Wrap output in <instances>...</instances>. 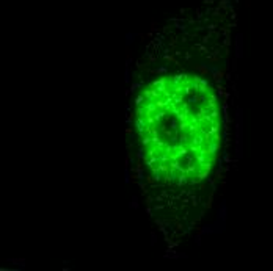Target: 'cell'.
<instances>
[{
  "instance_id": "4",
  "label": "cell",
  "mask_w": 273,
  "mask_h": 271,
  "mask_svg": "<svg viewBox=\"0 0 273 271\" xmlns=\"http://www.w3.org/2000/svg\"><path fill=\"white\" fill-rule=\"evenodd\" d=\"M167 113H168V111H167L165 108H159V110H157V111H155V113H154L155 122H157V124H160V122L163 121V119H165V115H167Z\"/></svg>"
},
{
  "instance_id": "16",
  "label": "cell",
  "mask_w": 273,
  "mask_h": 271,
  "mask_svg": "<svg viewBox=\"0 0 273 271\" xmlns=\"http://www.w3.org/2000/svg\"><path fill=\"white\" fill-rule=\"evenodd\" d=\"M223 77H224V71H218V72L214 74V80H215L217 83H220Z\"/></svg>"
},
{
  "instance_id": "17",
  "label": "cell",
  "mask_w": 273,
  "mask_h": 271,
  "mask_svg": "<svg viewBox=\"0 0 273 271\" xmlns=\"http://www.w3.org/2000/svg\"><path fill=\"white\" fill-rule=\"evenodd\" d=\"M179 107H181V111H184V113H187V115H192L190 107H189V102H184L182 105H179Z\"/></svg>"
},
{
  "instance_id": "10",
  "label": "cell",
  "mask_w": 273,
  "mask_h": 271,
  "mask_svg": "<svg viewBox=\"0 0 273 271\" xmlns=\"http://www.w3.org/2000/svg\"><path fill=\"white\" fill-rule=\"evenodd\" d=\"M157 168H159L163 174H165V176H167V174H170V163H157Z\"/></svg>"
},
{
  "instance_id": "23",
  "label": "cell",
  "mask_w": 273,
  "mask_h": 271,
  "mask_svg": "<svg viewBox=\"0 0 273 271\" xmlns=\"http://www.w3.org/2000/svg\"><path fill=\"white\" fill-rule=\"evenodd\" d=\"M210 115H212V118H214V119H218V116H220V115H218V108L212 110V111H210Z\"/></svg>"
},
{
  "instance_id": "12",
  "label": "cell",
  "mask_w": 273,
  "mask_h": 271,
  "mask_svg": "<svg viewBox=\"0 0 273 271\" xmlns=\"http://www.w3.org/2000/svg\"><path fill=\"white\" fill-rule=\"evenodd\" d=\"M141 144H143V146H151V144H152V138H151V135H148V133H146V135H143V137H141Z\"/></svg>"
},
{
  "instance_id": "26",
  "label": "cell",
  "mask_w": 273,
  "mask_h": 271,
  "mask_svg": "<svg viewBox=\"0 0 273 271\" xmlns=\"http://www.w3.org/2000/svg\"><path fill=\"white\" fill-rule=\"evenodd\" d=\"M165 58H167V60H170V61H174V58H173V57H171V55H167V57H165Z\"/></svg>"
},
{
  "instance_id": "18",
  "label": "cell",
  "mask_w": 273,
  "mask_h": 271,
  "mask_svg": "<svg viewBox=\"0 0 273 271\" xmlns=\"http://www.w3.org/2000/svg\"><path fill=\"white\" fill-rule=\"evenodd\" d=\"M167 144H168V143H165V141H163V140H159V141H157V143H155V144H154V146H155V147H157L159 150H163V149H165V146H167Z\"/></svg>"
},
{
  "instance_id": "25",
  "label": "cell",
  "mask_w": 273,
  "mask_h": 271,
  "mask_svg": "<svg viewBox=\"0 0 273 271\" xmlns=\"http://www.w3.org/2000/svg\"><path fill=\"white\" fill-rule=\"evenodd\" d=\"M176 121H177V119H174V121L171 122V129H173V130H176V129H177V127H176V125H177V122H176Z\"/></svg>"
},
{
  "instance_id": "14",
  "label": "cell",
  "mask_w": 273,
  "mask_h": 271,
  "mask_svg": "<svg viewBox=\"0 0 273 271\" xmlns=\"http://www.w3.org/2000/svg\"><path fill=\"white\" fill-rule=\"evenodd\" d=\"M189 125H190V121H181V122H179V130H181V132H187V130H189Z\"/></svg>"
},
{
  "instance_id": "5",
  "label": "cell",
  "mask_w": 273,
  "mask_h": 271,
  "mask_svg": "<svg viewBox=\"0 0 273 271\" xmlns=\"http://www.w3.org/2000/svg\"><path fill=\"white\" fill-rule=\"evenodd\" d=\"M152 177H154V182L159 183L163 177H165V174H163V172L157 168V166H154V168H152Z\"/></svg>"
},
{
  "instance_id": "24",
  "label": "cell",
  "mask_w": 273,
  "mask_h": 271,
  "mask_svg": "<svg viewBox=\"0 0 273 271\" xmlns=\"http://www.w3.org/2000/svg\"><path fill=\"white\" fill-rule=\"evenodd\" d=\"M198 102H199L198 96H193V97H190V103H198Z\"/></svg>"
},
{
  "instance_id": "1",
  "label": "cell",
  "mask_w": 273,
  "mask_h": 271,
  "mask_svg": "<svg viewBox=\"0 0 273 271\" xmlns=\"http://www.w3.org/2000/svg\"><path fill=\"white\" fill-rule=\"evenodd\" d=\"M185 83H189V75H187L185 72H182V74H176V75H173V77H170L168 86L173 90V88H176V86L185 85Z\"/></svg>"
},
{
  "instance_id": "15",
  "label": "cell",
  "mask_w": 273,
  "mask_h": 271,
  "mask_svg": "<svg viewBox=\"0 0 273 271\" xmlns=\"http://www.w3.org/2000/svg\"><path fill=\"white\" fill-rule=\"evenodd\" d=\"M189 149H190L192 154H198V152H201V150L204 149V146H193V144H189Z\"/></svg>"
},
{
  "instance_id": "7",
  "label": "cell",
  "mask_w": 273,
  "mask_h": 271,
  "mask_svg": "<svg viewBox=\"0 0 273 271\" xmlns=\"http://www.w3.org/2000/svg\"><path fill=\"white\" fill-rule=\"evenodd\" d=\"M189 177H190V176H189V174H184V172H181V174H179V177H177V185H179V187H182V185H185V183H187V182H189V180H190Z\"/></svg>"
},
{
  "instance_id": "22",
  "label": "cell",
  "mask_w": 273,
  "mask_h": 271,
  "mask_svg": "<svg viewBox=\"0 0 273 271\" xmlns=\"http://www.w3.org/2000/svg\"><path fill=\"white\" fill-rule=\"evenodd\" d=\"M152 72H155V74H165L167 69H165V68H157V69H154Z\"/></svg>"
},
{
  "instance_id": "11",
  "label": "cell",
  "mask_w": 273,
  "mask_h": 271,
  "mask_svg": "<svg viewBox=\"0 0 273 271\" xmlns=\"http://www.w3.org/2000/svg\"><path fill=\"white\" fill-rule=\"evenodd\" d=\"M218 132H220V124H218V121H217V122H214L212 125L209 127V133L214 137V135H215V133H218Z\"/></svg>"
},
{
  "instance_id": "21",
  "label": "cell",
  "mask_w": 273,
  "mask_h": 271,
  "mask_svg": "<svg viewBox=\"0 0 273 271\" xmlns=\"http://www.w3.org/2000/svg\"><path fill=\"white\" fill-rule=\"evenodd\" d=\"M195 69H196L198 72H201V74H207V72H209V69H207V68H204V66H196Z\"/></svg>"
},
{
  "instance_id": "3",
  "label": "cell",
  "mask_w": 273,
  "mask_h": 271,
  "mask_svg": "<svg viewBox=\"0 0 273 271\" xmlns=\"http://www.w3.org/2000/svg\"><path fill=\"white\" fill-rule=\"evenodd\" d=\"M143 107H144V111H146V116L154 115L155 111L159 110V108H157V103H155V100H146V102L143 103Z\"/></svg>"
},
{
  "instance_id": "9",
  "label": "cell",
  "mask_w": 273,
  "mask_h": 271,
  "mask_svg": "<svg viewBox=\"0 0 273 271\" xmlns=\"http://www.w3.org/2000/svg\"><path fill=\"white\" fill-rule=\"evenodd\" d=\"M190 135L187 133V132H182V135H181V138H179V143H181V144H185V146H189L190 144Z\"/></svg>"
},
{
  "instance_id": "20",
  "label": "cell",
  "mask_w": 273,
  "mask_h": 271,
  "mask_svg": "<svg viewBox=\"0 0 273 271\" xmlns=\"http://www.w3.org/2000/svg\"><path fill=\"white\" fill-rule=\"evenodd\" d=\"M135 115H137V116H146V111H144V107H143V105H140V107L137 108V111H135Z\"/></svg>"
},
{
  "instance_id": "6",
  "label": "cell",
  "mask_w": 273,
  "mask_h": 271,
  "mask_svg": "<svg viewBox=\"0 0 273 271\" xmlns=\"http://www.w3.org/2000/svg\"><path fill=\"white\" fill-rule=\"evenodd\" d=\"M170 162H171V154L162 150V152L159 154V163H170Z\"/></svg>"
},
{
  "instance_id": "8",
  "label": "cell",
  "mask_w": 273,
  "mask_h": 271,
  "mask_svg": "<svg viewBox=\"0 0 273 271\" xmlns=\"http://www.w3.org/2000/svg\"><path fill=\"white\" fill-rule=\"evenodd\" d=\"M170 83V78L168 77H162V78H157V80H154L152 83H149L151 86H160V85H168Z\"/></svg>"
},
{
  "instance_id": "2",
  "label": "cell",
  "mask_w": 273,
  "mask_h": 271,
  "mask_svg": "<svg viewBox=\"0 0 273 271\" xmlns=\"http://www.w3.org/2000/svg\"><path fill=\"white\" fill-rule=\"evenodd\" d=\"M206 150H207V154L210 155V157H215L217 154H218V150H220V141H217V140H210V141H207L206 143Z\"/></svg>"
},
{
  "instance_id": "13",
  "label": "cell",
  "mask_w": 273,
  "mask_h": 271,
  "mask_svg": "<svg viewBox=\"0 0 273 271\" xmlns=\"http://www.w3.org/2000/svg\"><path fill=\"white\" fill-rule=\"evenodd\" d=\"M176 119H177L179 122H181V121H189V119H190V115H187V113H184V111H181L179 115H176Z\"/></svg>"
},
{
  "instance_id": "19",
  "label": "cell",
  "mask_w": 273,
  "mask_h": 271,
  "mask_svg": "<svg viewBox=\"0 0 273 271\" xmlns=\"http://www.w3.org/2000/svg\"><path fill=\"white\" fill-rule=\"evenodd\" d=\"M144 102H146V97H144V96H143V93H141V94H140L138 97L135 99V103H137V105L140 107V105H143Z\"/></svg>"
}]
</instances>
